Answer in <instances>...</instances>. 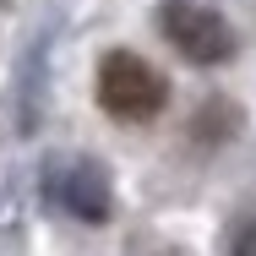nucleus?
<instances>
[{
  "mask_svg": "<svg viewBox=\"0 0 256 256\" xmlns=\"http://www.w3.org/2000/svg\"><path fill=\"white\" fill-rule=\"evenodd\" d=\"M164 98H169V88L142 54L114 50L98 60V104L114 120H153L164 109Z\"/></svg>",
  "mask_w": 256,
  "mask_h": 256,
  "instance_id": "1",
  "label": "nucleus"
},
{
  "mask_svg": "<svg viewBox=\"0 0 256 256\" xmlns=\"http://www.w3.org/2000/svg\"><path fill=\"white\" fill-rule=\"evenodd\" d=\"M158 28L174 50L196 66H224L234 54V28L212 11V6H196V0H164L158 11Z\"/></svg>",
  "mask_w": 256,
  "mask_h": 256,
  "instance_id": "2",
  "label": "nucleus"
},
{
  "mask_svg": "<svg viewBox=\"0 0 256 256\" xmlns=\"http://www.w3.org/2000/svg\"><path fill=\"white\" fill-rule=\"evenodd\" d=\"M50 191H54V202L66 207L71 218H82V224H104V218H109V180H104V169L93 158H66V164H54L50 169Z\"/></svg>",
  "mask_w": 256,
  "mask_h": 256,
  "instance_id": "3",
  "label": "nucleus"
},
{
  "mask_svg": "<svg viewBox=\"0 0 256 256\" xmlns=\"http://www.w3.org/2000/svg\"><path fill=\"white\" fill-rule=\"evenodd\" d=\"M229 256H256V218H234V229H229Z\"/></svg>",
  "mask_w": 256,
  "mask_h": 256,
  "instance_id": "4",
  "label": "nucleus"
},
{
  "mask_svg": "<svg viewBox=\"0 0 256 256\" xmlns=\"http://www.w3.org/2000/svg\"><path fill=\"white\" fill-rule=\"evenodd\" d=\"M0 6H6V0H0Z\"/></svg>",
  "mask_w": 256,
  "mask_h": 256,
  "instance_id": "5",
  "label": "nucleus"
}]
</instances>
